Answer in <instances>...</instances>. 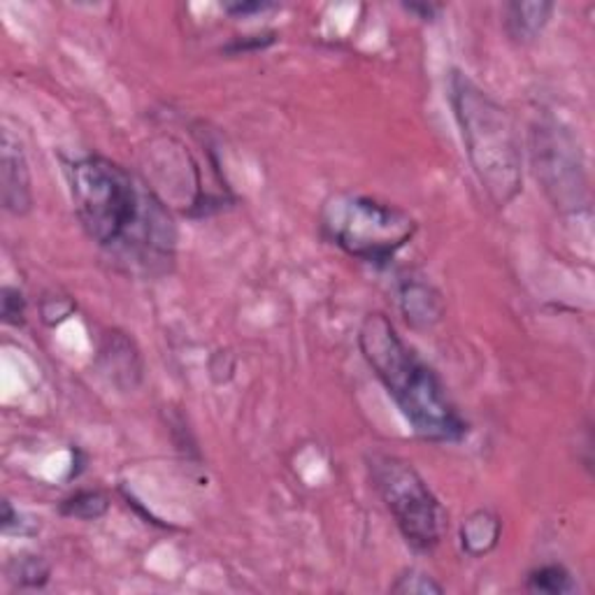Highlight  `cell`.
I'll return each mask as SVG.
<instances>
[{
	"label": "cell",
	"instance_id": "6da1fadb",
	"mask_svg": "<svg viewBox=\"0 0 595 595\" xmlns=\"http://www.w3.org/2000/svg\"><path fill=\"white\" fill-rule=\"evenodd\" d=\"M68 184L74 214L101 250L147 270L175 256V221L159 195L127 168L105 157H84L68 165Z\"/></svg>",
	"mask_w": 595,
	"mask_h": 595
},
{
	"label": "cell",
	"instance_id": "7a4b0ae2",
	"mask_svg": "<svg viewBox=\"0 0 595 595\" xmlns=\"http://www.w3.org/2000/svg\"><path fill=\"white\" fill-rule=\"evenodd\" d=\"M359 350L418 437L431 442H461L465 437L467 424L444 384L384 314L365 316Z\"/></svg>",
	"mask_w": 595,
	"mask_h": 595
},
{
	"label": "cell",
	"instance_id": "3957f363",
	"mask_svg": "<svg viewBox=\"0 0 595 595\" xmlns=\"http://www.w3.org/2000/svg\"><path fill=\"white\" fill-rule=\"evenodd\" d=\"M450 98L482 186L495 205H510L524 186V157L512 117L463 72L452 74Z\"/></svg>",
	"mask_w": 595,
	"mask_h": 595
},
{
	"label": "cell",
	"instance_id": "277c9868",
	"mask_svg": "<svg viewBox=\"0 0 595 595\" xmlns=\"http://www.w3.org/2000/svg\"><path fill=\"white\" fill-rule=\"evenodd\" d=\"M319 219L333 244L372 265H386L416 233V221L405 210L352 193L331 195Z\"/></svg>",
	"mask_w": 595,
	"mask_h": 595
},
{
	"label": "cell",
	"instance_id": "5b68a950",
	"mask_svg": "<svg viewBox=\"0 0 595 595\" xmlns=\"http://www.w3.org/2000/svg\"><path fill=\"white\" fill-rule=\"evenodd\" d=\"M367 470L372 486L377 488L405 542L416 552H433L442 539L446 516L424 477L412 463L389 454H372Z\"/></svg>",
	"mask_w": 595,
	"mask_h": 595
},
{
	"label": "cell",
	"instance_id": "8992f818",
	"mask_svg": "<svg viewBox=\"0 0 595 595\" xmlns=\"http://www.w3.org/2000/svg\"><path fill=\"white\" fill-rule=\"evenodd\" d=\"M533 161L537 180L561 210H579L586 203V178L579 147L556 121L535 123Z\"/></svg>",
	"mask_w": 595,
	"mask_h": 595
},
{
	"label": "cell",
	"instance_id": "52a82bcc",
	"mask_svg": "<svg viewBox=\"0 0 595 595\" xmlns=\"http://www.w3.org/2000/svg\"><path fill=\"white\" fill-rule=\"evenodd\" d=\"M0 191H3V208L10 214L27 216L31 212L33 182L29 161L10 131L3 133V152H0Z\"/></svg>",
	"mask_w": 595,
	"mask_h": 595
},
{
	"label": "cell",
	"instance_id": "ba28073f",
	"mask_svg": "<svg viewBox=\"0 0 595 595\" xmlns=\"http://www.w3.org/2000/svg\"><path fill=\"white\" fill-rule=\"evenodd\" d=\"M101 365L108 377L121 389H135L142 380V361L133 342L123 333H105L101 344Z\"/></svg>",
	"mask_w": 595,
	"mask_h": 595
},
{
	"label": "cell",
	"instance_id": "9c48e42d",
	"mask_svg": "<svg viewBox=\"0 0 595 595\" xmlns=\"http://www.w3.org/2000/svg\"><path fill=\"white\" fill-rule=\"evenodd\" d=\"M401 310L407 324L416 331H428L444 316V303L437 289L421 280H405L401 284Z\"/></svg>",
	"mask_w": 595,
	"mask_h": 595
},
{
	"label": "cell",
	"instance_id": "30bf717a",
	"mask_svg": "<svg viewBox=\"0 0 595 595\" xmlns=\"http://www.w3.org/2000/svg\"><path fill=\"white\" fill-rule=\"evenodd\" d=\"M503 524L501 518L488 510H477L461 524V547L467 556L484 558L501 542Z\"/></svg>",
	"mask_w": 595,
	"mask_h": 595
},
{
	"label": "cell",
	"instance_id": "8fae6325",
	"mask_svg": "<svg viewBox=\"0 0 595 595\" xmlns=\"http://www.w3.org/2000/svg\"><path fill=\"white\" fill-rule=\"evenodd\" d=\"M554 14V3H507L505 8V27L507 33L518 42L535 40Z\"/></svg>",
	"mask_w": 595,
	"mask_h": 595
},
{
	"label": "cell",
	"instance_id": "7c38bea8",
	"mask_svg": "<svg viewBox=\"0 0 595 595\" xmlns=\"http://www.w3.org/2000/svg\"><path fill=\"white\" fill-rule=\"evenodd\" d=\"M108 510H110V495L98 488H84L72 493L59 505L61 516L78 521H98L108 514Z\"/></svg>",
	"mask_w": 595,
	"mask_h": 595
},
{
	"label": "cell",
	"instance_id": "4fadbf2b",
	"mask_svg": "<svg viewBox=\"0 0 595 595\" xmlns=\"http://www.w3.org/2000/svg\"><path fill=\"white\" fill-rule=\"evenodd\" d=\"M526 588L533 593L563 595V593H575L577 584L565 565L549 563V565H542V567L533 569L526 579Z\"/></svg>",
	"mask_w": 595,
	"mask_h": 595
},
{
	"label": "cell",
	"instance_id": "5bb4252c",
	"mask_svg": "<svg viewBox=\"0 0 595 595\" xmlns=\"http://www.w3.org/2000/svg\"><path fill=\"white\" fill-rule=\"evenodd\" d=\"M52 575V567L42 556H17L10 565V579L23 588H42Z\"/></svg>",
	"mask_w": 595,
	"mask_h": 595
},
{
	"label": "cell",
	"instance_id": "9a60e30c",
	"mask_svg": "<svg viewBox=\"0 0 595 595\" xmlns=\"http://www.w3.org/2000/svg\"><path fill=\"white\" fill-rule=\"evenodd\" d=\"M391 593H401V595H440L444 588L428 575L418 573V569H407L391 586Z\"/></svg>",
	"mask_w": 595,
	"mask_h": 595
},
{
	"label": "cell",
	"instance_id": "2e32d148",
	"mask_svg": "<svg viewBox=\"0 0 595 595\" xmlns=\"http://www.w3.org/2000/svg\"><path fill=\"white\" fill-rule=\"evenodd\" d=\"M3 321L8 326H21L27 321V298L14 286H3Z\"/></svg>",
	"mask_w": 595,
	"mask_h": 595
},
{
	"label": "cell",
	"instance_id": "e0dca14e",
	"mask_svg": "<svg viewBox=\"0 0 595 595\" xmlns=\"http://www.w3.org/2000/svg\"><path fill=\"white\" fill-rule=\"evenodd\" d=\"M74 312V303L68 295H47L40 303V314L47 326H57Z\"/></svg>",
	"mask_w": 595,
	"mask_h": 595
},
{
	"label": "cell",
	"instance_id": "ac0fdd59",
	"mask_svg": "<svg viewBox=\"0 0 595 595\" xmlns=\"http://www.w3.org/2000/svg\"><path fill=\"white\" fill-rule=\"evenodd\" d=\"M38 528L31 526L29 528V521H23L21 514H17L10 505V501L3 503V533L10 535V533H19V535H33Z\"/></svg>",
	"mask_w": 595,
	"mask_h": 595
},
{
	"label": "cell",
	"instance_id": "d6986e66",
	"mask_svg": "<svg viewBox=\"0 0 595 595\" xmlns=\"http://www.w3.org/2000/svg\"><path fill=\"white\" fill-rule=\"evenodd\" d=\"M223 10H226L233 17H250V14L272 10V6L270 3H226V6H223Z\"/></svg>",
	"mask_w": 595,
	"mask_h": 595
},
{
	"label": "cell",
	"instance_id": "ffe728a7",
	"mask_svg": "<svg viewBox=\"0 0 595 595\" xmlns=\"http://www.w3.org/2000/svg\"><path fill=\"white\" fill-rule=\"evenodd\" d=\"M272 40H275V38H261V36H252V38H246V40H240V42H233L231 47H229V52H246V49H263V47H268Z\"/></svg>",
	"mask_w": 595,
	"mask_h": 595
},
{
	"label": "cell",
	"instance_id": "44dd1931",
	"mask_svg": "<svg viewBox=\"0 0 595 595\" xmlns=\"http://www.w3.org/2000/svg\"><path fill=\"white\" fill-rule=\"evenodd\" d=\"M405 10L407 12H414V14H418L421 19H433L435 17V12H437V6H418V3H410V6H405Z\"/></svg>",
	"mask_w": 595,
	"mask_h": 595
}]
</instances>
